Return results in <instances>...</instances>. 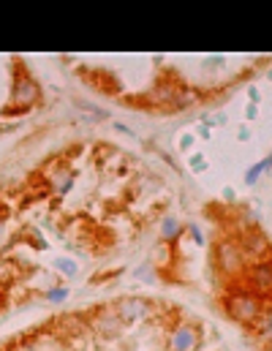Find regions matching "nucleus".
I'll return each instance as SVG.
<instances>
[{
  "label": "nucleus",
  "instance_id": "nucleus-1",
  "mask_svg": "<svg viewBox=\"0 0 272 351\" xmlns=\"http://www.w3.org/2000/svg\"><path fill=\"white\" fill-rule=\"evenodd\" d=\"M218 264L226 275H237L242 272L245 267V253L240 248V242H232V240H224L218 245Z\"/></svg>",
  "mask_w": 272,
  "mask_h": 351
},
{
  "label": "nucleus",
  "instance_id": "nucleus-2",
  "mask_svg": "<svg viewBox=\"0 0 272 351\" xmlns=\"http://www.w3.org/2000/svg\"><path fill=\"white\" fill-rule=\"evenodd\" d=\"M228 310H232V316L237 318V321H253V318L258 316V302L250 297V294H240V297H234L232 302H228Z\"/></svg>",
  "mask_w": 272,
  "mask_h": 351
},
{
  "label": "nucleus",
  "instance_id": "nucleus-3",
  "mask_svg": "<svg viewBox=\"0 0 272 351\" xmlns=\"http://www.w3.org/2000/svg\"><path fill=\"white\" fill-rule=\"evenodd\" d=\"M36 98H38V87H36L33 79H28V77H20V79H16L14 96H11V104L20 106V109H24V106H30Z\"/></svg>",
  "mask_w": 272,
  "mask_h": 351
},
{
  "label": "nucleus",
  "instance_id": "nucleus-4",
  "mask_svg": "<svg viewBox=\"0 0 272 351\" xmlns=\"http://www.w3.org/2000/svg\"><path fill=\"white\" fill-rule=\"evenodd\" d=\"M114 313L120 321H139V318L147 316V302L144 299H122Z\"/></svg>",
  "mask_w": 272,
  "mask_h": 351
},
{
  "label": "nucleus",
  "instance_id": "nucleus-5",
  "mask_svg": "<svg viewBox=\"0 0 272 351\" xmlns=\"http://www.w3.org/2000/svg\"><path fill=\"white\" fill-rule=\"evenodd\" d=\"M194 346H196V332L190 327H177L174 335H172L169 348L172 351H194Z\"/></svg>",
  "mask_w": 272,
  "mask_h": 351
},
{
  "label": "nucleus",
  "instance_id": "nucleus-6",
  "mask_svg": "<svg viewBox=\"0 0 272 351\" xmlns=\"http://www.w3.org/2000/svg\"><path fill=\"white\" fill-rule=\"evenodd\" d=\"M253 283L258 289H272V264H267V261L256 264V269H253Z\"/></svg>",
  "mask_w": 272,
  "mask_h": 351
},
{
  "label": "nucleus",
  "instance_id": "nucleus-7",
  "mask_svg": "<svg viewBox=\"0 0 272 351\" xmlns=\"http://www.w3.org/2000/svg\"><path fill=\"white\" fill-rule=\"evenodd\" d=\"M240 248H242L245 259H248V256H262L264 250H267V242H264L262 237H248V240H245V245H240Z\"/></svg>",
  "mask_w": 272,
  "mask_h": 351
},
{
  "label": "nucleus",
  "instance_id": "nucleus-8",
  "mask_svg": "<svg viewBox=\"0 0 272 351\" xmlns=\"http://www.w3.org/2000/svg\"><path fill=\"white\" fill-rule=\"evenodd\" d=\"M96 327L101 329V332H114L117 327H120V318H117V313H114V310L101 313V316L96 318Z\"/></svg>",
  "mask_w": 272,
  "mask_h": 351
},
{
  "label": "nucleus",
  "instance_id": "nucleus-9",
  "mask_svg": "<svg viewBox=\"0 0 272 351\" xmlns=\"http://www.w3.org/2000/svg\"><path fill=\"white\" fill-rule=\"evenodd\" d=\"M270 169H272V155H270V158H264V161H258L256 166H250V169H248V174H245V183L253 185V183H256V180L262 177L264 172H270Z\"/></svg>",
  "mask_w": 272,
  "mask_h": 351
},
{
  "label": "nucleus",
  "instance_id": "nucleus-10",
  "mask_svg": "<svg viewBox=\"0 0 272 351\" xmlns=\"http://www.w3.org/2000/svg\"><path fill=\"white\" fill-rule=\"evenodd\" d=\"M160 234H164L166 240L177 237V234H180V221H174V218H166V221L160 223Z\"/></svg>",
  "mask_w": 272,
  "mask_h": 351
},
{
  "label": "nucleus",
  "instance_id": "nucleus-11",
  "mask_svg": "<svg viewBox=\"0 0 272 351\" xmlns=\"http://www.w3.org/2000/svg\"><path fill=\"white\" fill-rule=\"evenodd\" d=\"M54 188H58L60 193H66L68 188H71V177H68V172H60V174H54Z\"/></svg>",
  "mask_w": 272,
  "mask_h": 351
},
{
  "label": "nucleus",
  "instance_id": "nucleus-12",
  "mask_svg": "<svg viewBox=\"0 0 272 351\" xmlns=\"http://www.w3.org/2000/svg\"><path fill=\"white\" fill-rule=\"evenodd\" d=\"M58 269H60V272H66V275H76V264H74L71 259H60Z\"/></svg>",
  "mask_w": 272,
  "mask_h": 351
},
{
  "label": "nucleus",
  "instance_id": "nucleus-13",
  "mask_svg": "<svg viewBox=\"0 0 272 351\" xmlns=\"http://www.w3.org/2000/svg\"><path fill=\"white\" fill-rule=\"evenodd\" d=\"M68 297V289H54V291H49V299L52 302H60V299H66Z\"/></svg>",
  "mask_w": 272,
  "mask_h": 351
},
{
  "label": "nucleus",
  "instance_id": "nucleus-14",
  "mask_svg": "<svg viewBox=\"0 0 272 351\" xmlns=\"http://www.w3.org/2000/svg\"><path fill=\"white\" fill-rule=\"evenodd\" d=\"M270 335H272V316H270Z\"/></svg>",
  "mask_w": 272,
  "mask_h": 351
},
{
  "label": "nucleus",
  "instance_id": "nucleus-15",
  "mask_svg": "<svg viewBox=\"0 0 272 351\" xmlns=\"http://www.w3.org/2000/svg\"><path fill=\"white\" fill-rule=\"evenodd\" d=\"M270 79H272V71H270Z\"/></svg>",
  "mask_w": 272,
  "mask_h": 351
}]
</instances>
